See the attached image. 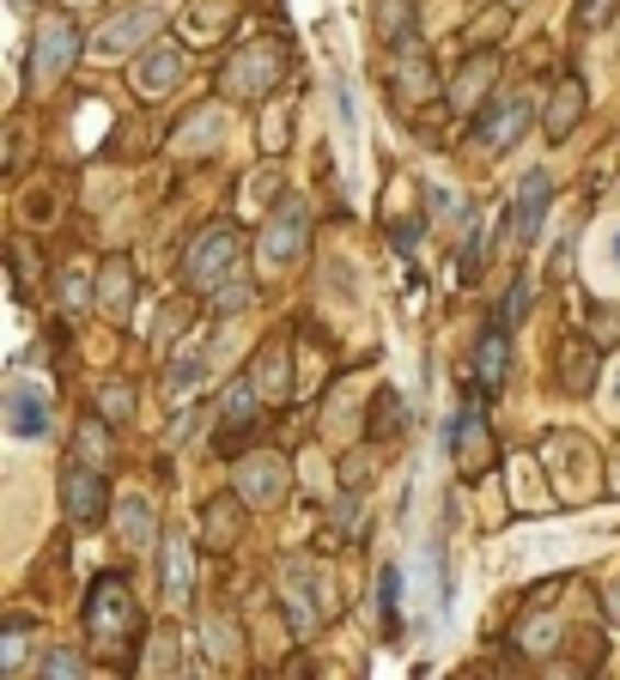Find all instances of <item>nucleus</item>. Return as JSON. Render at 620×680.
Segmentation results:
<instances>
[{
  "mask_svg": "<svg viewBox=\"0 0 620 680\" xmlns=\"http://www.w3.org/2000/svg\"><path fill=\"white\" fill-rule=\"evenodd\" d=\"M49 419H55L49 383H37V377H13V383H7V395H0V426H7L13 444H37V438H49Z\"/></svg>",
  "mask_w": 620,
  "mask_h": 680,
  "instance_id": "f257e3e1",
  "label": "nucleus"
},
{
  "mask_svg": "<svg viewBox=\"0 0 620 680\" xmlns=\"http://www.w3.org/2000/svg\"><path fill=\"white\" fill-rule=\"evenodd\" d=\"M134 620H140L134 589L122 583V577H98L92 602H86V626H92V638L98 644H128L134 638Z\"/></svg>",
  "mask_w": 620,
  "mask_h": 680,
  "instance_id": "f03ea898",
  "label": "nucleus"
},
{
  "mask_svg": "<svg viewBox=\"0 0 620 680\" xmlns=\"http://www.w3.org/2000/svg\"><path fill=\"white\" fill-rule=\"evenodd\" d=\"M159 19H165V0H140L134 13H122V19H110L104 31L92 37V55L98 61H122V55H134L153 31H159Z\"/></svg>",
  "mask_w": 620,
  "mask_h": 680,
  "instance_id": "7ed1b4c3",
  "label": "nucleus"
},
{
  "mask_svg": "<svg viewBox=\"0 0 620 680\" xmlns=\"http://www.w3.org/2000/svg\"><path fill=\"white\" fill-rule=\"evenodd\" d=\"M304 237H311V213H304V201H286V207L274 213V225H268V237H262V262L268 268L298 262Z\"/></svg>",
  "mask_w": 620,
  "mask_h": 680,
  "instance_id": "20e7f679",
  "label": "nucleus"
},
{
  "mask_svg": "<svg viewBox=\"0 0 620 680\" xmlns=\"http://www.w3.org/2000/svg\"><path fill=\"white\" fill-rule=\"evenodd\" d=\"M61 505H67V517L74 523H98L110 510V486H104V474H92L80 462V468H67V480H61Z\"/></svg>",
  "mask_w": 620,
  "mask_h": 680,
  "instance_id": "39448f33",
  "label": "nucleus"
},
{
  "mask_svg": "<svg viewBox=\"0 0 620 680\" xmlns=\"http://www.w3.org/2000/svg\"><path fill=\"white\" fill-rule=\"evenodd\" d=\"M232 256H238V231H232V225H213V231H201L195 256H189V280H195V286H213V280L232 268Z\"/></svg>",
  "mask_w": 620,
  "mask_h": 680,
  "instance_id": "423d86ee",
  "label": "nucleus"
},
{
  "mask_svg": "<svg viewBox=\"0 0 620 680\" xmlns=\"http://www.w3.org/2000/svg\"><path fill=\"white\" fill-rule=\"evenodd\" d=\"M67 61H74V25L55 13V19H43V31H37V61H31V73H37V79H61Z\"/></svg>",
  "mask_w": 620,
  "mask_h": 680,
  "instance_id": "0eeeda50",
  "label": "nucleus"
},
{
  "mask_svg": "<svg viewBox=\"0 0 620 680\" xmlns=\"http://www.w3.org/2000/svg\"><path fill=\"white\" fill-rule=\"evenodd\" d=\"M548 195H554V177H548V170H529L523 183H517V219H511L517 243H529L536 225L548 219Z\"/></svg>",
  "mask_w": 620,
  "mask_h": 680,
  "instance_id": "6e6552de",
  "label": "nucleus"
},
{
  "mask_svg": "<svg viewBox=\"0 0 620 680\" xmlns=\"http://www.w3.org/2000/svg\"><path fill=\"white\" fill-rule=\"evenodd\" d=\"M238 492L250 498V505H274V498L286 492V462L280 456H250L238 468Z\"/></svg>",
  "mask_w": 620,
  "mask_h": 680,
  "instance_id": "1a4fd4ad",
  "label": "nucleus"
},
{
  "mask_svg": "<svg viewBox=\"0 0 620 680\" xmlns=\"http://www.w3.org/2000/svg\"><path fill=\"white\" fill-rule=\"evenodd\" d=\"M177 73H183V55H177L171 43H153V49H140V61H134V86H140V92H171Z\"/></svg>",
  "mask_w": 620,
  "mask_h": 680,
  "instance_id": "9d476101",
  "label": "nucleus"
},
{
  "mask_svg": "<svg viewBox=\"0 0 620 680\" xmlns=\"http://www.w3.org/2000/svg\"><path fill=\"white\" fill-rule=\"evenodd\" d=\"M274 73H280V49H274V43H256V49H250V61H238V67H232V92L262 98L268 86H274Z\"/></svg>",
  "mask_w": 620,
  "mask_h": 680,
  "instance_id": "9b49d317",
  "label": "nucleus"
},
{
  "mask_svg": "<svg viewBox=\"0 0 620 680\" xmlns=\"http://www.w3.org/2000/svg\"><path fill=\"white\" fill-rule=\"evenodd\" d=\"M529 122V104L523 98H505V104H493V116H481V146H487V152H499L505 140H511L517 128H523Z\"/></svg>",
  "mask_w": 620,
  "mask_h": 680,
  "instance_id": "f8f14e48",
  "label": "nucleus"
},
{
  "mask_svg": "<svg viewBox=\"0 0 620 680\" xmlns=\"http://www.w3.org/2000/svg\"><path fill=\"white\" fill-rule=\"evenodd\" d=\"M153 529H159V510H153V498H146V492L122 498V541H128V547H146V541H153Z\"/></svg>",
  "mask_w": 620,
  "mask_h": 680,
  "instance_id": "ddd939ff",
  "label": "nucleus"
},
{
  "mask_svg": "<svg viewBox=\"0 0 620 680\" xmlns=\"http://www.w3.org/2000/svg\"><path fill=\"white\" fill-rule=\"evenodd\" d=\"M189 541H171V547H165V602L171 608H183L189 602Z\"/></svg>",
  "mask_w": 620,
  "mask_h": 680,
  "instance_id": "4468645a",
  "label": "nucleus"
},
{
  "mask_svg": "<svg viewBox=\"0 0 620 680\" xmlns=\"http://www.w3.org/2000/svg\"><path fill=\"white\" fill-rule=\"evenodd\" d=\"M286 602H292V620H298V632L317 626V602H311V565H292L286 571Z\"/></svg>",
  "mask_w": 620,
  "mask_h": 680,
  "instance_id": "2eb2a0df",
  "label": "nucleus"
},
{
  "mask_svg": "<svg viewBox=\"0 0 620 680\" xmlns=\"http://www.w3.org/2000/svg\"><path fill=\"white\" fill-rule=\"evenodd\" d=\"M377 614L390 632H402V565H383L377 571Z\"/></svg>",
  "mask_w": 620,
  "mask_h": 680,
  "instance_id": "dca6fc26",
  "label": "nucleus"
},
{
  "mask_svg": "<svg viewBox=\"0 0 620 680\" xmlns=\"http://www.w3.org/2000/svg\"><path fill=\"white\" fill-rule=\"evenodd\" d=\"M578 104H584L578 86H560L554 110H548V134H554V140H566V134H572V116H578Z\"/></svg>",
  "mask_w": 620,
  "mask_h": 680,
  "instance_id": "f3484780",
  "label": "nucleus"
},
{
  "mask_svg": "<svg viewBox=\"0 0 620 680\" xmlns=\"http://www.w3.org/2000/svg\"><path fill=\"white\" fill-rule=\"evenodd\" d=\"M481 444H487V438H481V419L469 413L456 426V456H462V468H469V474H481Z\"/></svg>",
  "mask_w": 620,
  "mask_h": 680,
  "instance_id": "a211bd4d",
  "label": "nucleus"
},
{
  "mask_svg": "<svg viewBox=\"0 0 620 680\" xmlns=\"http://www.w3.org/2000/svg\"><path fill=\"white\" fill-rule=\"evenodd\" d=\"M499 371H505V322L481 340V383L493 389V383H499Z\"/></svg>",
  "mask_w": 620,
  "mask_h": 680,
  "instance_id": "6ab92c4d",
  "label": "nucleus"
},
{
  "mask_svg": "<svg viewBox=\"0 0 620 680\" xmlns=\"http://www.w3.org/2000/svg\"><path fill=\"white\" fill-rule=\"evenodd\" d=\"M201 377H207V359L183 353V359H177V371H171V395H177V401H189V389H195Z\"/></svg>",
  "mask_w": 620,
  "mask_h": 680,
  "instance_id": "aec40b11",
  "label": "nucleus"
},
{
  "mask_svg": "<svg viewBox=\"0 0 620 680\" xmlns=\"http://www.w3.org/2000/svg\"><path fill=\"white\" fill-rule=\"evenodd\" d=\"M250 413H256V389L238 383V389L225 395V426H250Z\"/></svg>",
  "mask_w": 620,
  "mask_h": 680,
  "instance_id": "412c9836",
  "label": "nucleus"
},
{
  "mask_svg": "<svg viewBox=\"0 0 620 680\" xmlns=\"http://www.w3.org/2000/svg\"><path fill=\"white\" fill-rule=\"evenodd\" d=\"M219 134H225V122H219V116H207L201 128H183V140H177V152H195V146H213Z\"/></svg>",
  "mask_w": 620,
  "mask_h": 680,
  "instance_id": "4be33fe9",
  "label": "nucleus"
},
{
  "mask_svg": "<svg viewBox=\"0 0 620 680\" xmlns=\"http://www.w3.org/2000/svg\"><path fill=\"white\" fill-rule=\"evenodd\" d=\"M244 304H250V280H225V286H219V304H213V310H219V316H238Z\"/></svg>",
  "mask_w": 620,
  "mask_h": 680,
  "instance_id": "5701e85b",
  "label": "nucleus"
},
{
  "mask_svg": "<svg viewBox=\"0 0 620 680\" xmlns=\"http://www.w3.org/2000/svg\"><path fill=\"white\" fill-rule=\"evenodd\" d=\"M43 675H86V656H74V650H49V656H43Z\"/></svg>",
  "mask_w": 620,
  "mask_h": 680,
  "instance_id": "b1692460",
  "label": "nucleus"
},
{
  "mask_svg": "<svg viewBox=\"0 0 620 680\" xmlns=\"http://www.w3.org/2000/svg\"><path fill=\"white\" fill-rule=\"evenodd\" d=\"M608 13H615V0H578V25H584V31L608 25Z\"/></svg>",
  "mask_w": 620,
  "mask_h": 680,
  "instance_id": "393cba45",
  "label": "nucleus"
},
{
  "mask_svg": "<svg viewBox=\"0 0 620 680\" xmlns=\"http://www.w3.org/2000/svg\"><path fill=\"white\" fill-rule=\"evenodd\" d=\"M92 456H104V426L86 419V426H80V462H92Z\"/></svg>",
  "mask_w": 620,
  "mask_h": 680,
  "instance_id": "a878e982",
  "label": "nucleus"
},
{
  "mask_svg": "<svg viewBox=\"0 0 620 680\" xmlns=\"http://www.w3.org/2000/svg\"><path fill=\"white\" fill-rule=\"evenodd\" d=\"M280 377H286V347H268V353H262V383H268V389H280Z\"/></svg>",
  "mask_w": 620,
  "mask_h": 680,
  "instance_id": "bb28decb",
  "label": "nucleus"
},
{
  "mask_svg": "<svg viewBox=\"0 0 620 680\" xmlns=\"http://www.w3.org/2000/svg\"><path fill=\"white\" fill-rule=\"evenodd\" d=\"M523 304H529V286L517 280V286H511V298H505V316H499V322H505V328H511V322H523Z\"/></svg>",
  "mask_w": 620,
  "mask_h": 680,
  "instance_id": "cd10ccee",
  "label": "nucleus"
},
{
  "mask_svg": "<svg viewBox=\"0 0 620 680\" xmlns=\"http://www.w3.org/2000/svg\"><path fill=\"white\" fill-rule=\"evenodd\" d=\"M67 304H86V268H74V274H67Z\"/></svg>",
  "mask_w": 620,
  "mask_h": 680,
  "instance_id": "c85d7f7f",
  "label": "nucleus"
},
{
  "mask_svg": "<svg viewBox=\"0 0 620 680\" xmlns=\"http://www.w3.org/2000/svg\"><path fill=\"white\" fill-rule=\"evenodd\" d=\"M104 407L122 419V413H128V389H110V395H104Z\"/></svg>",
  "mask_w": 620,
  "mask_h": 680,
  "instance_id": "c756f323",
  "label": "nucleus"
},
{
  "mask_svg": "<svg viewBox=\"0 0 620 680\" xmlns=\"http://www.w3.org/2000/svg\"><path fill=\"white\" fill-rule=\"evenodd\" d=\"M608 262L620 268V225H615V237H608Z\"/></svg>",
  "mask_w": 620,
  "mask_h": 680,
  "instance_id": "7c9ffc66",
  "label": "nucleus"
},
{
  "mask_svg": "<svg viewBox=\"0 0 620 680\" xmlns=\"http://www.w3.org/2000/svg\"><path fill=\"white\" fill-rule=\"evenodd\" d=\"M615 413H620V371H615Z\"/></svg>",
  "mask_w": 620,
  "mask_h": 680,
  "instance_id": "2f4dec72",
  "label": "nucleus"
}]
</instances>
